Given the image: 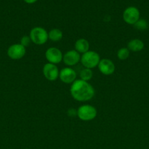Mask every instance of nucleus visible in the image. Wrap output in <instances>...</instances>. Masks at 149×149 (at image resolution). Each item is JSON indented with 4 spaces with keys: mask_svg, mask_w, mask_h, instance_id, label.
Instances as JSON below:
<instances>
[{
    "mask_svg": "<svg viewBox=\"0 0 149 149\" xmlns=\"http://www.w3.org/2000/svg\"><path fill=\"white\" fill-rule=\"evenodd\" d=\"M31 42H32V40H31L30 37H29V36H26V35L22 36L20 41V45H23V46L26 48L30 45Z\"/></svg>",
    "mask_w": 149,
    "mask_h": 149,
    "instance_id": "obj_18",
    "label": "nucleus"
},
{
    "mask_svg": "<svg viewBox=\"0 0 149 149\" xmlns=\"http://www.w3.org/2000/svg\"><path fill=\"white\" fill-rule=\"evenodd\" d=\"M67 113H68V116H77V110L75 111V109H70L67 111Z\"/></svg>",
    "mask_w": 149,
    "mask_h": 149,
    "instance_id": "obj_19",
    "label": "nucleus"
},
{
    "mask_svg": "<svg viewBox=\"0 0 149 149\" xmlns=\"http://www.w3.org/2000/svg\"><path fill=\"white\" fill-rule=\"evenodd\" d=\"M80 79L83 80V81H90L93 77V71L90 68H84L80 72Z\"/></svg>",
    "mask_w": 149,
    "mask_h": 149,
    "instance_id": "obj_15",
    "label": "nucleus"
},
{
    "mask_svg": "<svg viewBox=\"0 0 149 149\" xmlns=\"http://www.w3.org/2000/svg\"><path fill=\"white\" fill-rule=\"evenodd\" d=\"M130 51L127 47H123L121 48L117 52V57L121 61H125L129 56Z\"/></svg>",
    "mask_w": 149,
    "mask_h": 149,
    "instance_id": "obj_16",
    "label": "nucleus"
},
{
    "mask_svg": "<svg viewBox=\"0 0 149 149\" xmlns=\"http://www.w3.org/2000/svg\"><path fill=\"white\" fill-rule=\"evenodd\" d=\"M70 93L73 98L79 102L91 100L95 95V90L91 84L83 80L76 79L72 84Z\"/></svg>",
    "mask_w": 149,
    "mask_h": 149,
    "instance_id": "obj_1",
    "label": "nucleus"
},
{
    "mask_svg": "<svg viewBox=\"0 0 149 149\" xmlns=\"http://www.w3.org/2000/svg\"><path fill=\"white\" fill-rule=\"evenodd\" d=\"M74 49L82 55L89 51V43L88 40L83 38L77 39L74 43Z\"/></svg>",
    "mask_w": 149,
    "mask_h": 149,
    "instance_id": "obj_12",
    "label": "nucleus"
},
{
    "mask_svg": "<svg viewBox=\"0 0 149 149\" xmlns=\"http://www.w3.org/2000/svg\"><path fill=\"white\" fill-rule=\"evenodd\" d=\"M144 43L142 40L139 39H134L130 40L127 45V48L131 52H140L144 49Z\"/></svg>",
    "mask_w": 149,
    "mask_h": 149,
    "instance_id": "obj_13",
    "label": "nucleus"
},
{
    "mask_svg": "<svg viewBox=\"0 0 149 149\" xmlns=\"http://www.w3.org/2000/svg\"><path fill=\"white\" fill-rule=\"evenodd\" d=\"M134 28L139 31H145L148 28V23L144 19H139L134 24Z\"/></svg>",
    "mask_w": 149,
    "mask_h": 149,
    "instance_id": "obj_17",
    "label": "nucleus"
},
{
    "mask_svg": "<svg viewBox=\"0 0 149 149\" xmlns=\"http://www.w3.org/2000/svg\"><path fill=\"white\" fill-rule=\"evenodd\" d=\"M29 37L34 44L37 45H42L48 41V33L44 28L37 26L30 31Z\"/></svg>",
    "mask_w": 149,
    "mask_h": 149,
    "instance_id": "obj_3",
    "label": "nucleus"
},
{
    "mask_svg": "<svg viewBox=\"0 0 149 149\" xmlns=\"http://www.w3.org/2000/svg\"><path fill=\"white\" fill-rule=\"evenodd\" d=\"M63 38V32L58 29H53L48 32V39L52 42H57Z\"/></svg>",
    "mask_w": 149,
    "mask_h": 149,
    "instance_id": "obj_14",
    "label": "nucleus"
},
{
    "mask_svg": "<svg viewBox=\"0 0 149 149\" xmlns=\"http://www.w3.org/2000/svg\"><path fill=\"white\" fill-rule=\"evenodd\" d=\"M42 73L45 78L48 81H56L59 77V71L57 65L50 63L44 65L42 68Z\"/></svg>",
    "mask_w": 149,
    "mask_h": 149,
    "instance_id": "obj_7",
    "label": "nucleus"
},
{
    "mask_svg": "<svg viewBox=\"0 0 149 149\" xmlns=\"http://www.w3.org/2000/svg\"><path fill=\"white\" fill-rule=\"evenodd\" d=\"M23 1H24L26 4H34V3H35L36 1H37L38 0H23Z\"/></svg>",
    "mask_w": 149,
    "mask_h": 149,
    "instance_id": "obj_20",
    "label": "nucleus"
},
{
    "mask_svg": "<svg viewBox=\"0 0 149 149\" xmlns=\"http://www.w3.org/2000/svg\"><path fill=\"white\" fill-rule=\"evenodd\" d=\"M100 56L95 51H88L83 54L80 57V62L82 65L86 68H92L98 66L100 61Z\"/></svg>",
    "mask_w": 149,
    "mask_h": 149,
    "instance_id": "obj_2",
    "label": "nucleus"
},
{
    "mask_svg": "<svg viewBox=\"0 0 149 149\" xmlns=\"http://www.w3.org/2000/svg\"><path fill=\"white\" fill-rule=\"evenodd\" d=\"M25 149H29V148H25Z\"/></svg>",
    "mask_w": 149,
    "mask_h": 149,
    "instance_id": "obj_21",
    "label": "nucleus"
},
{
    "mask_svg": "<svg viewBox=\"0 0 149 149\" xmlns=\"http://www.w3.org/2000/svg\"><path fill=\"white\" fill-rule=\"evenodd\" d=\"M45 58L48 63L52 64L60 63L63 61V54L59 49L56 47H50L45 52Z\"/></svg>",
    "mask_w": 149,
    "mask_h": 149,
    "instance_id": "obj_8",
    "label": "nucleus"
},
{
    "mask_svg": "<svg viewBox=\"0 0 149 149\" xmlns=\"http://www.w3.org/2000/svg\"><path fill=\"white\" fill-rule=\"evenodd\" d=\"M97 111L91 105H83L77 109V116L82 121L88 122L96 118Z\"/></svg>",
    "mask_w": 149,
    "mask_h": 149,
    "instance_id": "obj_4",
    "label": "nucleus"
},
{
    "mask_svg": "<svg viewBox=\"0 0 149 149\" xmlns=\"http://www.w3.org/2000/svg\"><path fill=\"white\" fill-rule=\"evenodd\" d=\"M98 68L102 74L105 76H109L115 72V66L114 63L111 60L105 58V59L100 60L98 65Z\"/></svg>",
    "mask_w": 149,
    "mask_h": 149,
    "instance_id": "obj_11",
    "label": "nucleus"
},
{
    "mask_svg": "<svg viewBox=\"0 0 149 149\" xmlns=\"http://www.w3.org/2000/svg\"><path fill=\"white\" fill-rule=\"evenodd\" d=\"M140 13L136 7H129L125 9L123 13V19L127 24L133 25L140 19Z\"/></svg>",
    "mask_w": 149,
    "mask_h": 149,
    "instance_id": "obj_5",
    "label": "nucleus"
},
{
    "mask_svg": "<svg viewBox=\"0 0 149 149\" xmlns=\"http://www.w3.org/2000/svg\"><path fill=\"white\" fill-rule=\"evenodd\" d=\"M77 74L72 68L66 67L62 68L59 72V78L62 82L65 84H72L76 80Z\"/></svg>",
    "mask_w": 149,
    "mask_h": 149,
    "instance_id": "obj_9",
    "label": "nucleus"
},
{
    "mask_svg": "<svg viewBox=\"0 0 149 149\" xmlns=\"http://www.w3.org/2000/svg\"><path fill=\"white\" fill-rule=\"evenodd\" d=\"M26 47L19 44H13L10 45L7 51L9 58L12 60H20L26 55Z\"/></svg>",
    "mask_w": 149,
    "mask_h": 149,
    "instance_id": "obj_6",
    "label": "nucleus"
},
{
    "mask_svg": "<svg viewBox=\"0 0 149 149\" xmlns=\"http://www.w3.org/2000/svg\"><path fill=\"white\" fill-rule=\"evenodd\" d=\"M80 55L75 49L69 50L63 55V61L67 66H73L80 61Z\"/></svg>",
    "mask_w": 149,
    "mask_h": 149,
    "instance_id": "obj_10",
    "label": "nucleus"
}]
</instances>
